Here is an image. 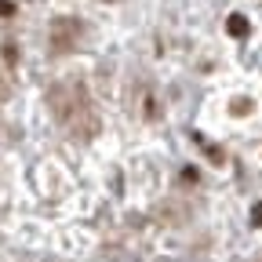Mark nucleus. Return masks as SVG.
Wrapping results in <instances>:
<instances>
[{
    "label": "nucleus",
    "instance_id": "f257e3e1",
    "mask_svg": "<svg viewBox=\"0 0 262 262\" xmlns=\"http://www.w3.org/2000/svg\"><path fill=\"white\" fill-rule=\"evenodd\" d=\"M11 11H15V8L8 4V0H0V15H11Z\"/></svg>",
    "mask_w": 262,
    "mask_h": 262
}]
</instances>
